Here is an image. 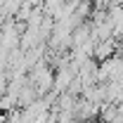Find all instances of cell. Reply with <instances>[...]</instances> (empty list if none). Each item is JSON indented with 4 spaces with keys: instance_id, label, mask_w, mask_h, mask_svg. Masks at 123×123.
<instances>
[{
    "instance_id": "6da1fadb",
    "label": "cell",
    "mask_w": 123,
    "mask_h": 123,
    "mask_svg": "<svg viewBox=\"0 0 123 123\" xmlns=\"http://www.w3.org/2000/svg\"><path fill=\"white\" fill-rule=\"evenodd\" d=\"M111 52H114V38H109V40H102V43H97L92 55H95V57H97L99 62H104V59H109V55H111Z\"/></svg>"
},
{
    "instance_id": "7a4b0ae2",
    "label": "cell",
    "mask_w": 123,
    "mask_h": 123,
    "mask_svg": "<svg viewBox=\"0 0 123 123\" xmlns=\"http://www.w3.org/2000/svg\"><path fill=\"white\" fill-rule=\"evenodd\" d=\"M121 40H123V36H121ZM121 45H123V43H121Z\"/></svg>"
}]
</instances>
